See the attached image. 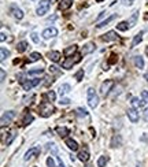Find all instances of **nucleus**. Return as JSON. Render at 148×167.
I'll list each match as a JSON object with an SVG mask.
<instances>
[{
	"instance_id": "obj_1",
	"label": "nucleus",
	"mask_w": 148,
	"mask_h": 167,
	"mask_svg": "<svg viewBox=\"0 0 148 167\" xmlns=\"http://www.w3.org/2000/svg\"><path fill=\"white\" fill-rule=\"evenodd\" d=\"M38 112H40L41 117L48 118V117H51V115L55 112V107L52 106L51 103H48V101H43L41 106L38 107Z\"/></svg>"
},
{
	"instance_id": "obj_2",
	"label": "nucleus",
	"mask_w": 148,
	"mask_h": 167,
	"mask_svg": "<svg viewBox=\"0 0 148 167\" xmlns=\"http://www.w3.org/2000/svg\"><path fill=\"white\" fill-rule=\"evenodd\" d=\"M88 95V104H89L90 108H95V107H97L99 104V96L95 93V89L93 88H89L86 92Z\"/></svg>"
},
{
	"instance_id": "obj_3",
	"label": "nucleus",
	"mask_w": 148,
	"mask_h": 167,
	"mask_svg": "<svg viewBox=\"0 0 148 167\" xmlns=\"http://www.w3.org/2000/svg\"><path fill=\"white\" fill-rule=\"evenodd\" d=\"M81 56L82 55H79V54H76L74 55V57L71 56V57H67V59L65 60V62L62 63V67L63 68H66V70H69V68H71L76 63H78L79 60H81Z\"/></svg>"
},
{
	"instance_id": "obj_4",
	"label": "nucleus",
	"mask_w": 148,
	"mask_h": 167,
	"mask_svg": "<svg viewBox=\"0 0 148 167\" xmlns=\"http://www.w3.org/2000/svg\"><path fill=\"white\" fill-rule=\"evenodd\" d=\"M15 118V111H7L2 115V126L4 127L5 125H10L12 119Z\"/></svg>"
},
{
	"instance_id": "obj_5",
	"label": "nucleus",
	"mask_w": 148,
	"mask_h": 167,
	"mask_svg": "<svg viewBox=\"0 0 148 167\" xmlns=\"http://www.w3.org/2000/svg\"><path fill=\"white\" fill-rule=\"evenodd\" d=\"M49 10V3L48 0H43V2H40V4H38L37 7V15H45L47 12H48Z\"/></svg>"
},
{
	"instance_id": "obj_6",
	"label": "nucleus",
	"mask_w": 148,
	"mask_h": 167,
	"mask_svg": "<svg viewBox=\"0 0 148 167\" xmlns=\"http://www.w3.org/2000/svg\"><path fill=\"white\" fill-rule=\"evenodd\" d=\"M40 155V148L38 147H34V148H30L29 151H27L26 153H25V160H32V159H34L36 156H38Z\"/></svg>"
},
{
	"instance_id": "obj_7",
	"label": "nucleus",
	"mask_w": 148,
	"mask_h": 167,
	"mask_svg": "<svg viewBox=\"0 0 148 167\" xmlns=\"http://www.w3.org/2000/svg\"><path fill=\"white\" fill-rule=\"evenodd\" d=\"M112 86H114V81H112V79H107V81H104L103 84H101V86H100V93L106 96L107 93L111 90Z\"/></svg>"
},
{
	"instance_id": "obj_8",
	"label": "nucleus",
	"mask_w": 148,
	"mask_h": 167,
	"mask_svg": "<svg viewBox=\"0 0 148 167\" xmlns=\"http://www.w3.org/2000/svg\"><path fill=\"white\" fill-rule=\"evenodd\" d=\"M41 36H43L44 40H49V38L58 36V29H55V27H47V29L43 32V34H41Z\"/></svg>"
},
{
	"instance_id": "obj_9",
	"label": "nucleus",
	"mask_w": 148,
	"mask_h": 167,
	"mask_svg": "<svg viewBox=\"0 0 148 167\" xmlns=\"http://www.w3.org/2000/svg\"><path fill=\"white\" fill-rule=\"evenodd\" d=\"M38 84H40V78H33V79H29V81H25L23 84H22V88H23L25 90H30L32 88L37 86Z\"/></svg>"
},
{
	"instance_id": "obj_10",
	"label": "nucleus",
	"mask_w": 148,
	"mask_h": 167,
	"mask_svg": "<svg viewBox=\"0 0 148 167\" xmlns=\"http://www.w3.org/2000/svg\"><path fill=\"white\" fill-rule=\"evenodd\" d=\"M139 110H136V108H129L128 110V117H129V119H130V122H133V123H136V122H139Z\"/></svg>"
},
{
	"instance_id": "obj_11",
	"label": "nucleus",
	"mask_w": 148,
	"mask_h": 167,
	"mask_svg": "<svg viewBox=\"0 0 148 167\" xmlns=\"http://www.w3.org/2000/svg\"><path fill=\"white\" fill-rule=\"evenodd\" d=\"M101 40L106 41V43H108V41H115V40H118V34L115 32H112V30H110V32H107L106 34L101 37Z\"/></svg>"
},
{
	"instance_id": "obj_12",
	"label": "nucleus",
	"mask_w": 148,
	"mask_h": 167,
	"mask_svg": "<svg viewBox=\"0 0 148 167\" xmlns=\"http://www.w3.org/2000/svg\"><path fill=\"white\" fill-rule=\"evenodd\" d=\"M76 52H77V45L74 44V45H71V47H67V48L63 51V54H65V56L71 57L73 55H76Z\"/></svg>"
},
{
	"instance_id": "obj_13",
	"label": "nucleus",
	"mask_w": 148,
	"mask_h": 167,
	"mask_svg": "<svg viewBox=\"0 0 148 167\" xmlns=\"http://www.w3.org/2000/svg\"><path fill=\"white\" fill-rule=\"evenodd\" d=\"M93 51H95V44L88 43V44H85L84 48H82V54L81 55H88V54H90V52H93Z\"/></svg>"
},
{
	"instance_id": "obj_14",
	"label": "nucleus",
	"mask_w": 148,
	"mask_h": 167,
	"mask_svg": "<svg viewBox=\"0 0 148 167\" xmlns=\"http://www.w3.org/2000/svg\"><path fill=\"white\" fill-rule=\"evenodd\" d=\"M66 145H67V148L71 151L78 149V144H77V141H74L73 138H66Z\"/></svg>"
},
{
	"instance_id": "obj_15",
	"label": "nucleus",
	"mask_w": 148,
	"mask_h": 167,
	"mask_svg": "<svg viewBox=\"0 0 148 167\" xmlns=\"http://www.w3.org/2000/svg\"><path fill=\"white\" fill-rule=\"evenodd\" d=\"M137 18H139V10H136V11H134V12L132 14V16H130V18H129V21H128L129 27H133L134 25H136Z\"/></svg>"
},
{
	"instance_id": "obj_16",
	"label": "nucleus",
	"mask_w": 148,
	"mask_h": 167,
	"mask_svg": "<svg viewBox=\"0 0 148 167\" xmlns=\"http://www.w3.org/2000/svg\"><path fill=\"white\" fill-rule=\"evenodd\" d=\"M71 4H73V0H60L59 8H60L62 11H65V10H67V8H70Z\"/></svg>"
},
{
	"instance_id": "obj_17",
	"label": "nucleus",
	"mask_w": 148,
	"mask_h": 167,
	"mask_svg": "<svg viewBox=\"0 0 148 167\" xmlns=\"http://www.w3.org/2000/svg\"><path fill=\"white\" fill-rule=\"evenodd\" d=\"M70 89H71V88H70V85H69V84H63V85H60L59 89H58V90H59L60 97H62V96H65L66 93L70 92Z\"/></svg>"
},
{
	"instance_id": "obj_18",
	"label": "nucleus",
	"mask_w": 148,
	"mask_h": 167,
	"mask_svg": "<svg viewBox=\"0 0 148 167\" xmlns=\"http://www.w3.org/2000/svg\"><path fill=\"white\" fill-rule=\"evenodd\" d=\"M78 159L81 162H88V160H89V152H88L86 148H85V149H82L81 152L78 153Z\"/></svg>"
},
{
	"instance_id": "obj_19",
	"label": "nucleus",
	"mask_w": 148,
	"mask_h": 167,
	"mask_svg": "<svg viewBox=\"0 0 148 167\" xmlns=\"http://www.w3.org/2000/svg\"><path fill=\"white\" fill-rule=\"evenodd\" d=\"M143 34H144L143 32H139L136 36H134L133 41H132V47H137L140 43H141V40H143Z\"/></svg>"
},
{
	"instance_id": "obj_20",
	"label": "nucleus",
	"mask_w": 148,
	"mask_h": 167,
	"mask_svg": "<svg viewBox=\"0 0 148 167\" xmlns=\"http://www.w3.org/2000/svg\"><path fill=\"white\" fill-rule=\"evenodd\" d=\"M48 57L52 60V62H59V59H60V52H58V51H51L48 54Z\"/></svg>"
},
{
	"instance_id": "obj_21",
	"label": "nucleus",
	"mask_w": 148,
	"mask_h": 167,
	"mask_svg": "<svg viewBox=\"0 0 148 167\" xmlns=\"http://www.w3.org/2000/svg\"><path fill=\"white\" fill-rule=\"evenodd\" d=\"M56 133L59 134L60 137H67V134L70 133V130H69L67 127H63V126H58V127H56Z\"/></svg>"
},
{
	"instance_id": "obj_22",
	"label": "nucleus",
	"mask_w": 148,
	"mask_h": 167,
	"mask_svg": "<svg viewBox=\"0 0 148 167\" xmlns=\"http://www.w3.org/2000/svg\"><path fill=\"white\" fill-rule=\"evenodd\" d=\"M143 106H144L143 100H140V99H137V97H133V99H132V107H133V108L139 110V108H141Z\"/></svg>"
},
{
	"instance_id": "obj_23",
	"label": "nucleus",
	"mask_w": 148,
	"mask_h": 167,
	"mask_svg": "<svg viewBox=\"0 0 148 167\" xmlns=\"http://www.w3.org/2000/svg\"><path fill=\"white\" fill-rule=\"evenodd\" d=\"M134 66H136L137 68H143L144 67V60H143V57L141 56H134Z\"/></svg>"
},
{
	"instance_id": "obj_24",
	"label": "nucleus",
	"mask_w": 148,
	"mask_h": 167,
	"mask_svg": "<svg viewBox=\"0 0 148 167\" xmlns=\"http://www.w3.org/2000/svg\"><path fill=\"white\" fill-rule=\"evenodd\" d=\"M115 18H117V15H111V16H108V18L106 19V21L100 22V23H99V25H96V26H97L99 29H100V27H104V26H107V25H108V23H110V22H111V21H114Z\"/></svg>"
},
{
	"instance_id": "obj_25",
	"label": "nucleus",
	"mask_w": 148,
	"mask_h": 167,
	"mask_svg": "<svg viewBox=\"0 0 148 167\" xmlns=\"http://www.w3.org/2000/svg\"><path fill=\"white\" fill-rule=\"evenodd\" d=\"M119 145H121V136L119 134H115L111 140V147L115 148V147H119Z\"/></svg>"
},
{
	"instance_id": "obj_26",
	"label": "nucleus",
	"mask_w": 148,
	"mask_h": 167,
	"mask_svg": "<svg viewBox=\"0 0 148 167\" xmlns=\"http://www.w3.org/2000/svg\"><path fill=\"white\" fill-rule=\"evenodd\" d=\"M33 122V115L30 114V112H26V115H25V118H23V122H22V125L23 126H27L29 123H32Z\"/></svg>"
},
{
	"instance_id": "obj_27",
	"label": "nucleus",
	"mask_w": 148,
	"mask_h": 167,
	"mask_svg": "<svg viewBox=\"0 0 148 167\" xmlns=\"http://www.w3.org/2000/svg\"><path fill=\"white\" fill-rule=\"evenodd\" d=\"M16 137V130H11L10 134H8V137L5 138V145H10L11 142H12V140Z\"/></svg>"
},
{
	"instance_id": "obj_28",
	"label": "nucleus",
	"mask_w": 148,
	"mask_h": 167,
	"mask_svg": "<svg viewBox=\"0 0 148 167\" xmlns=\"http://www.w3.org/2000/svg\"><path fill=\"white\" fill-rule=\"evenodd\" d=\"M27 48V43L26 41H21V43H18V47H16V51L19 52V54H22V52H25Z\"/></svg>"
},
{
	"instance_id": "obj_29",
	"label": "nucleus",
	"mask_w": 148,
	"mask_h": 167,
	"mask_svg": "<svg viewBox=\"0 0 148 167\" xmlns=\"http://www.w3.org/2000/svg\"><path fill=\"white\" fill-rule=\"evenodd\" d=\"M117 29L121 30V32H125V30L129 29V23L128 22H119V23L117 25Z\"/></svg>"
},
{
	"instance_id": "obj_30",
	"label": "nucleus",
	"mask_w": 148,
	"mask_h": 167,
	"mask_svg": "<svg viewBox=\"0 0 148 167\" xmlns=\"http://www.w3.org/2000/svg\"><path fill=\"white\" fill-rule=\"evenodd\" d=\"M107 162H108V158H107V156H100L99 160H97V167H104Z\"/></svg>"
},
{
	"instance_id": "obj_31",
	"label": "nucleus",
	"mask_w": 148,
	"mask_h": 167,
	"mask_svg": "<svg viewBox=\"0 0 148 167\" xmlns=\"http://www.w3.org/2000/svg\"><path fill=\"white\" fill-rule=\"evenodd\" d=\"M14 18L18 19V21L23 18V12H22V10H19V8H15V10H14Z\"/></svg>"
},
{
	"instance_id": "obj_32",
	"label": "nucleus",
	"mask_w": 148,
	"mask_h": 167,
	"mask_svg": "<svg viewBox=\"0 0 148 167\" xmlns=\"http://www.w3.org/2000/svg\"><path fill=\"white\" fill-rule=\"evenodd\" d=\"M43 74V68H34V70H29V73H27V75H41Z\"/></svg>"
},
{
	"instance_id": "obj_33",
	"label": "nucleus",
	"mask_w": 148,
	"mask_h": 167,
	"mask_svg": "<svg viewBox=\"0 0 148 167\" xmlns=\"http://www.w3.org/2000/svg\"><path fill=\"white\" fill-rule=\"evenodd\" d=\"M141 100L145 106H148V90H143L141 92Z\"/></svg>"
},
{
	"instance_id": "obj_34",
	"label": "nucleus",
	"mask_w": 148,
	"mask_h": 167,
	"mask_svg": "<svg viewBox=\"0 0 148 167\" xmlns=\"http://www.w3.org/2000/svg\"><path fill=\"white\" fill-rule=\"evenodd\" d=\"M41 57V55L38 54V52H33L32 55H30V57H29V62H36V60H38Z\"/></svg>"
},
{
	"instance_id": "obj_35",
	"label": "nucleus",
	"mask_w": 148,
	"mask_h": 167,
	"mask_svg": "<svg viewBox=\"0 0 148 167\" xmlns=\"http://www.w3.org/2000/svg\"><path fill=\"white\" fill-rule=\"evenodd\" d=\"M7 56H10V51L5 49L4 47H2V60H4Z\"/></svg>"
},
{
	"instance_id": "obj_36",
	"label": "nucleus",
	"mask_w": 148,
	"mask_h": 167,
	"mask_svg": "<svg viewBox=\"0 0 148 167\" xmlns=\"http://www.w3.org/2000/svg\"><path fill=\"white\" fill-rule=\"evenodd\" d=\"M82 77H84V70H78L76 73V75H74V78H76L77 81H81Z\"/></svg>"
},
{
	"instance_id": "obj_37",
	"label": "nucleus",
	"mask_w": 148,
	"mask_h": 167,
	"mask_svg": "<svg viewBox=\"0 0 148 167\" xmlns=\"http://www.w3.org/2000/svg\"><path fill=\"white\" fill-rule=\"evenodd\" d=\"M47 97H48V100H49V101H55V99H56V95H55V92L49 90V92L47 93Z\"/></svg>"
},
{
	"instance_id": "obj_38",
	"label": "nucleus",
	"mask_w": 148,
	"mask_h": 167,
	"mask_svg": "<svg viewBox=\"0 0 148 167\" xmlns=\"http://www.w3.org/2000/svg\"><path fill=\"white\" fill-rule=\"evenodd\" d=\"M47 166H48V167H55V160H54V158H51V156H49V158L47 159Z\"/></svg>"
},
{
	"instance_id": "obj_39",
	"label": "nucleus",
	"mask_w": 148,
	"mask_h": 167,
	"mask_svg": "<svg viewBox=\"0 0 148 167\" xmlns=\"http://www.w3.org/2000/svg\"><path fill=\"white\" fill-rule=\"evenodd\" d=\"M77 114H78L79 117H88V112L85 111L84 108H78V110H77Z\"/></svg>"
},
{
	"instance_id": "obj_40",
	"label": "nucleus",
	"mask_w": 148,
	"mask_h": 167,
	"mask_svg": "<svg viewBox=\"0 0 148 167\" xmlns=\"http://www.w3.org/2000/svg\"><path fill=\"white\" fill-rule=\"evenodd\" d=\"M30 36H32V40L34 41L36 44H37L38 41H40V40H38V37H37V33H34V32H33V33H32V34H30Z\"/></svg>"
},
{
	"instance_id": "obj_41",
	"label": "nucleus",
	"mask_w": 148,
	"mask_h": 167,
	"mask_svg": "<svg viewBox=\"0 0 148 167\" xmlns=\"http://www.w3.org/2000/svg\"><path fill=\"white\" fill-rule=\"evenodd\" d=\"M143 118H144L145 122H148V107L144 110V112H143Z\"/></svg>"
},
{
	"instance_id": "obj_42",
	"label": "nucleus",
	"mask_w": 148,
	"mask_h": 167,
	"mask_svg": "<svg viewBox=\"0 0 148 167\" xmlns=\"http://www.w3.org/2000/svg\"><path fill=\"white\" fill-rule=\"evenodd\" d=\"M49 73L59 74V71H58V67H55V66H51V67H49Z\"/></svg>"
},
{
	"instance_id": "obj_43",
	"label": "nucleus",
	"mask_w": 148,
	"mask_h": 167,
	"mask_svg": "<svg viewBox=\"0 0 148 167\" xmlns=\"http://www.w3.org/2000/svg\"><path fill=\"white\" fill-rule=\"evenodd\" d=\"M70 99H60V101H59V103L60 104H63V106H66V104H69V103H70Z\"/></svg>"
},
{
	"instance_id": "obj_44",
	"label": "nucleus",
	"mask_w": 148,
	"mask_h": 167,
	"mask_svg": "<svg viewBox=\"0 0 148 167\" xmlns=\"http://www.w3.org/2000/svg\"><path fill=\"white\" fill-rule=\"evenodd\" d=\"M133 2H134V0H122V3L125 5H132V4H133Z\"/></svg>"
},
{
	"instance_id": "obj_45",
	"label": "nucleus",
	"mask_w": 148,
	"mask_h": 167,
	"mask_svg": "<svg viewBox=\"0 0 148 167\" xmlns=\"http://www.w3.org/2000/svg\"><path fill=\"white\" fill-rule=\"evenodd\" d=\"M56 160L59 162V167H65V164H63V162H62V159L59 158V156H56Z\"/></svg>"
},
{
	"instance_id": "obj_46",
	"label": "nucleus",
	"mask_w": 148,
	"mask_h": 167,
	"mask_svg": "<svg viewBox=\"0 0 148 167\" xmlns=\"http://www.w3.org/2000/svg\"><path fill=\"white\" fill-rule=\"evenodd\" d=\"M0 75H2V81H4V78H5V71L2 68V71H0Z\"/></svg>"
},
{
	"instance_id": "obj_47",
	"label": "nucleus",
	"mask_w": 148,
	"mask_h": 167,
	"mask_svg": "<svg viewBox=\"0 0 148 167\" xmlns=\"http://www.w3.org/2000/svg\"><path fill=\"white\" fill-rule=\"evenodd\" d=\"M106 14H107V12H106V11H103V12H101V14H100V15H99V16H97V21H99V19H101V18H103V16H104V15H106Z\"/></svg>"
},
{
	"instance_id": "obj_48",
	"label": "nucleus",
	"mask_w": 148,
	"mask_h": 167,
	"mask_svg": "<svg viewBox=\"0 0 148 167\" xmlns=\"http://www.w3.org/2000/svg\"><path fill=\"white\" fill-rule=\"evenodd\" d=\"M0 40H2V41L5 40V33L4 32H2V37H0Z\"/></svg>"
},
{
	"instance_id": "obj_49",
	"label": "nucleus",
	"mask_w": 148,
	"mask_h": 167,
	"mask_svg": "<svg viewBox=\"0 0 148 167\" xmlns=\"http://www.w3.org/2000/svg\"><path fill=\"white\" fill-rule=\"evenodd\" d=\"M145 55L148 56V47H147V49H145Z\"/></svg>"
},
{
	"instance_id": "obj_50",
	"label": "nucleus",
	"mask_w": 148,
	"mask_h": 167,
	"mask_svg": "<svg viewBox=\"0 0 148 167\" xmlns=\"http://www.w3.org/2000/svg\"><path fill=\"white\" fill-rule=\"evenodd\" d=\"M144 77H145V79H148V73H145V75H144Z\"/></svg>"
},
{
	"instance_id": "obj_51",
	"label": "nucleus",
	"mask_w": 148,
	"mask_h": 167,
	"mask_svg": "<svg viewBox=\"0 0 148 167\" xmlns=\"http://www.w3.org/2000/svg\"><path fill=\"white\" fill-rule=\"evenodd\" d=\"M96 2H99V3H100V2H103V0H96Z\"/></svg>"
},
{
	"instance_id": "obj_52",
	"label": "nucleus",
	"mask_w": 148,
	"mask_h": 167,
	"mask_svg": "<svg viewBox=\"0 0 148 167\" xmlns=\"http://www.w3.org/2000/svg\"><path fill=\"white\" fill-rule=\"evenodd\" d=\"M137 167H139V166H137Z\"/></svg>"
}]
</instances>
